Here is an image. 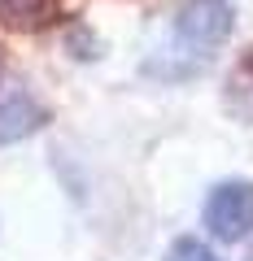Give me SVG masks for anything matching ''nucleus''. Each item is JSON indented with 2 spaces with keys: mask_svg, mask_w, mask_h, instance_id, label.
Returning a JSON list of instances; mask_svg holds the SVG:
<instances>
[{
  "mask_svg": "<svg viewBox=\"0 0 253 261\" xmlns=\"http://www.w3.org/2000/svg\"><path fill=\"white\" fill-rule=\"evenodd\" d=\"M232 27H236L232 0H183L175 9V39H170V48L149 57L144 70L153 79H166V83L197 74L210 61V53L227 44Z\"/></svg>",
  "mask_w": 253,
  "mask_h": 261,
  "instance_id": "obj_1",
  "label": "nucleus"
},
{
  "mask_svg": "<svg viewBox=\"0 0 253 261\" xmlns=\"http://www.w3.org/2000/svg\"><path fill=\"white\" fill-rule=\"evenodd\" d=\"M201 222L218 244H240L253 235V178H223L210 187Z\"/></svg>",
  "mask_w": 253,
  "mask_h": 261,
  "instance_id": "obj_2",
  "label": "nucleus"
},
{
  "mask_svg": "<svg viewBox=\"0 0 253 261\" xmlns=\"http://www.w3.org/2000/svg\"><path fill=\"white\" fill-rule=\"evenodd\" d=\"M44 122H48V109L27 92V87L0 92V148H9V144H18V140H31Z\"/></svg>",
  "mask_w": 253,
  "mask_h": 261,
  "instance_id": "obj_3",
  "label": "nucleus"
},
{
  "mask_svg": "<svg viewBox=\"0 0 253 261\" xmlns=\"http://www.w3.org/2000/svg\"><path fill=\"white\" fill-rule=\"evenodd\" d=\"M57 13H61V5L57 0H0V27L9 31H44L57 22Z\"/></svg>",
  "mask_w": 253,
  "mask_h": 261,
  "instance_id": "obj_4",
  "label": "nucleus"
},
{
  "mask_svg": "<svg viewBox=\"0 0 253 261\" xmlns=\"http://www.w3.org/2000/svg\"><path fill=\"white\" fill-rule=\"evenodd\" d=\"M166 261H223V257H218L205 240H197V235H179L166 248Z\"/></svg>",
  "mask_w": 253,
  "mask_h": 261,
  "instance_id": "obj_5",
  "label": "nucleus"
},
{
  "mask_svg": "<svg viewBox=\"0 0 253 261\" xmlns=\"http://www.w3.org/2000/svg\"><path fill=\"white\" fill-rule=\"evenodd\" d=\"M249 261H253V257H249Z\"/></svg>",
  "mask_w": 253,
  "mask_h": 261,
  "instance_id": "obj_6",
  "label": "nucleus"
}]
</instances>
